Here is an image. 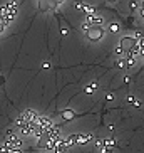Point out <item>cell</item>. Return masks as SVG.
Here are the masks:
<instances>
[{
    "label": "cell",
    "mask_w": 144,
    "mask_h": 153,
    "mask_svg": "<svg viewBox=\"0 0 144 153\" xmlns=\"http://www.w3.org/2000/svg\"><path fill=\"white\" fill-rule=\"evenodd\" d=\"M141 15L144 17V5H141Z\"/></svg>",
    "instance_id": "8"
},
{
    "label": "cell",
    "mask_w": 144,
    "mask_h": 153,
    "mask_svg": "<svg viewBox=\"0 0 144 153\" xmlns=\"http://www.w3.org/2000/svg\"><path fill=\"white\" fill-rule=\"evenodd\" d=\"M101 22H102V17L97 15V14L89 15V17L86 19V24L89 25V27H97V25H101Z\"/></svg>",
    "instance_id": "3"
},
{
    "label": "cell",
    "mask_w": 144,
    "mask_h": 153,
    "mask_svg": "<svg viewBox=\"0 0 144 153\" xmlns=\"http://www.w3.org/2000/svg\"><path fill=\"white\" fill-rule=\"evenodd\" d=\"M10 153H22V152H20V150H12Z\"/></svg>",
    "instance_id": "9"
},
{
    "label": "cell",
    "mask_w": 144,
    "mask_h": 153,
    "mask_svg": "<svg viewBox=\"0 0 144 153\" xmlns=\"http://www.w3.org/2000/svg\"><path fill=\"white\" fill-rule=\"evenodd\" d=\"M111 32H119V25H117V24H112V25H111Z\"/></svg>",
    "instance_id": "7"
},
{
    "label": "cell",
    "mask_w": 144,
    "mask_h": 153,
    "mask_svg": "<svg viewBox=\"0 0 144 153\" xmlns=\"http://www.w3.org/2000/svg\"><path fill=\"white\" fill-rule=\"evenodd\" d=\"M104 34H106V30L101 25H97V27H89V30L86 32L87 39H90V41H99Z\"/></svg>",
    "instance_id": "1"
},
{
    "label": "cell",
    "mask_w": 144,
    "mask_h": 153,
    "mask_svg": "<svg viewBox=\"0 0 144 153\" xmlns=\"http://www.w3.org/2000/svg\"><path fill=\"white\" fill-rule=\"evenodd\" d=\"M94 89H96V84H89L86 88V93H87V94H90V93H94Z\"/></svg>",
    "instance_id": "5"
},
{
    "label": "cell",
    "mask_w": 144,
    "mask_h": 153,
    "mask_svg": "<svg viewBox=\"0 0 144 153\" xmlns=\"http://www.w3.org/2000/svg\"><path fill=\"white\" fill-rule=\"evenodd\" d=\"M126 59H121V61H117V68H126Z\"/></svg>",
    "instance_id": "6"
},
{
    "label": "cell",
    "mask_w": 144,
    "mask_h": 153,
    "mask_svg": "<svg viewBox=\"0 0 144 153\" xmlns=\"http://www.w3.org/2000/svg\"><path fill=\"white\" fill-rule=\"evenodd\" d=\"M74 116H76V113L71 111V109H65V111L62 113V120H64V121H71Z\"/></svg>",
    "instance_id": "4"
},
{
    "label": "cell",
    "mask_w": 144,
    "mask_h": 153,
    "mask_svg": "<svg viewBox=\"0 0 144 153\" xmlns=\"http://www.w3.org/2000/svg\"><path fill=\"white\" fill-rule=\"evenodd\" d=\"M136 42H137V41H136V37H122V39H121V45H119V47H121L122 51H124V49L131 51L136 45Z\"/></svg>",
    "instance_id": "2"
}]
</instances>
